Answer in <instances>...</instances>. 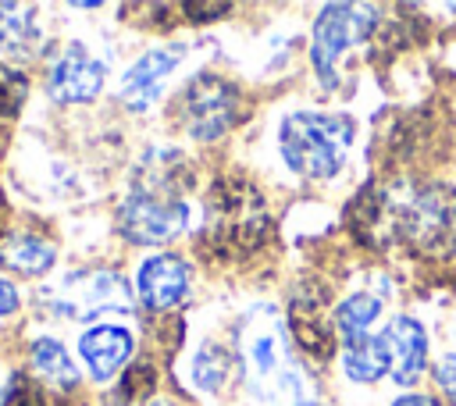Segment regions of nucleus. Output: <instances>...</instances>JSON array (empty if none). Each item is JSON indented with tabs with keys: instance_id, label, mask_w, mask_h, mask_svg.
I'll use <instances>...</instances> for the list:
<instances>
[{
	"instance_id": "nucleus-1",
	"label": "nucleus",
	"mask_w": 456,
	"mask_h": 406,
	"mask_svg": "<svg viewBox=\"0 0 456 406\" xmlns=\"http://www.w3.org/2000/svg\"><path fill=\"white\" fill-rule=\"evenodd\" d=\"M185 160L175 150H153L139 160L128 196L118 207V228L135 246H164L185 231L189 203L182 196Z\"/></svg>"
},
{
	"instance_id": "nucleus-2",
	"label": "nucleus",
	"mask_w": 456,
	"mask_h": 406,
	"mask_svg": "<svg viewBox=\"0 0 456 406\" xmlns=\"http://www.w3.org/2000/svg\"><path fill=\"white\" fill-rule=\"evenodd\" d=\"M239 370L246 388L271 406H314L303 367L289 353L285 328L271 306H253L239 324Z\"/></svg>"
},
{
	"instance_id": "nucleus-3",
	"label": "nucleus",
	"mask_w": 456,
	"mask_h": 406,
	"mask_svg": "<svg viewBox=\"0 0 456 406\" xmlns=\"http://www.w3.org/2000/svg\"><path fill=\"white\" fill-rule=\"evenodd\" d=\"M271 239V214L264 196L239 175H224L207 192L203 231L196 249L214 264H239L260 253Z\"/></svg>"
},
{
	"instance_id": "nucleus-4",
	"label": "nucleus",
	"mask_w": 456,
	"mask_h": 406,
	"mask_svg": "<svg viewBox=\"0 0 456 406\" xmlns=\"http://www.w3.org/2000/svg\"><path fill=\"white\" fill-rule=\"evenodd\" d=\"M356 125L346 114L324 110H292L278 128V146L285 164L310 182L335 178L349 157Z\"/></svg>"
},
{
	"instance_id": "nucleus-5",
	"label": "nucleus",
	"mask_w": 456,
	"mask_h": 406,
	"mask_svg": "<svg viewBox=\"0 0 456 406\" xmlns=\"http://www.w3.org/2000/svg\"><path fill=\"white\" fill-rule=\"evenodd\" d=\"M171 118L178 128L200 142L224 135L242 118V93L217 71H196L175 96Z\"/></svg>"
},
{
	"instance_id": "nucleus-6",
	"label": "nucleus",
	"mask_w": 456,
	"mask_h": 406,
	"mask_svg": "<svg viewBox=\"0 0 456 406\" xmlns=\"http://www.w3.org/2000/svg\"><path fill=\"white\" fill-rule=\"evenodd\" d=\"M395 235L424 253V256H449L456 253V189L445 182H431L413 189V196L392 210Z\"/></svg>"
},
{
	"instance_id": "nucleus-7",
	"label": "nucleus",
	"mask_w": 456,
	"mask_h": 406,
	"mask_svg": "<svg viewBox=\"0 0 456 406\" xmlns=\"http://www.w3.org/2000/svg\"><path fill=\"white\" fill-rule=\"evenodd\" d=\"M50 310L71 321L132 310V285L114 271H75L50 288Z\"/></svg>"
},
{
	"instance_id": "nucleus-8",
	"label": "nucleus",
	"mask_w": 456,
	"mask_h": 406,
	"mask_svg": "<svg viewBox=\"0 0 456 406\" xmlns=\"http://www.w3.org/2000/svg\"><path fill=\"white\" fill-rule=\"evenodd\" d=\"M374 7H356V4H328L321 7L317 21H314V43H310V57L314 68L321 75L324 85L335 82V68L342 61V53L356 43H363L374 28Z\"/></svg>"
},
{
	"instance_id": "nucleus-9",
	"label": "nucleus",
	"mask_w": 456,
	"mask_h": 406,
	"mask_svg": "<svg viewBox=\"0 0 456 406\" xmlns=\"http://www.w3.org/2000/svg\"><path fill=\"white\" fill-rule=\"evenodd\" d=\"M289 331L299 345V353L314 363H328L335 353V313L328 310V288L317 281H306L296 288L289 303Z\"/></svg>"
},
{
	"instance_id": "nucleus-10",
	"label": "nucleus",
	"mask_w": 456,
	"mask_h": 406,
	"mask_svg": "<svg viewBox=\"0 0 456 406\" xmlns=\"http://www.w3.org/2000/svg\"><path fill=\"white\" fill-rule=\"evenodd\" d=\"M103 75L107 64L86 43H68L46 71V93L53 103H89L100 96Z\"/></svg>"
},
{
	"instance_id": "nucleus-11",
	"label": "nucleus",
	"mask_w": 456,
	"mask_h": 406,
	"mask_svg": "<svg viewBox=\"0 0 456 406\" xmlns=\"http://www.w3.org/2000/svg\"><path fill=\"white\" fill-rule=\"evenodd\" d=\"M185 57V46H153L146 50L135 64H128V71L121 75V89H118V100L128 107V110H150L160 96V85L164 78L178 68V61Z\"/></svg>"
},
{
	"instance_id": "nucleus-12",
	"label": "nucleus",
	"mask_w": 456,
	"mask_h": 406,
	"mask_svg": "<svg viewBox=\"0 0 456 406\" xmlns=\"http://www.w3.org/2000/svg\"><path fill=\"white\" fill-rule=\"evenodd\" d=\"M378 335H381V345H385L388 378L399 381V385H413L428 367V335H424L420 321L399 313Z\"/></svg>"
},
{
	"instance_id": "nucleus-13",
	"label": "nucleus",
	"mask_w": 456,
	"mask_h": 406,
	"mask_svg": "<svg viewBox=\"0 0 456 406\" xmlns=\"http://www.w3.org/2000/svg\"><path fill=\"white\" fill-rule=\"evenodd\" d=\"M189 264L178 253H157L139 267V299L150 310H175L189 292Z\"/></svg>"
},
{
	"instance_id": "nucleus-14",
	"label": "nucleus",
	"mask_w": 456,
	"mask_h": 406,
	"mask_svg": "<svg viewBox=\"0 0 456 406\" xmlns=\"http://www.w3.org/2000/svg\"><path fill=\"white\" fill-rule=\"evenodd\" d=\"M78 353L96 381L114 378L132 356V331L121 324H93L78 338Z\"/></svg>"
},
{
	"instance_id": "nucleus-15",
	"label": "nucleus",
	"mask_w": 456,
	"mask_h": 406,
	"mask_svg": "<svg viewBox=\"0 0 456 406\" xmlns=\"http://www.w3.org/2000/svg\"><path fill=\"white\" fill-rule=\"evenodd\" d=\"M28 370H32V378H36L39 385H46L50 392H75V388H78L75 360H71L68 349H64L57 338H50V335H43V338L32 342V349H28Z\"/></svg>"
},
{
	"instance_id": "nucleus-16",
	"label": "nucleus",
	"mask_w": 456,
	"mask_h": 406,
	"mask_svg": "<svg viewBox=\"0 0 456 406\" xmlns=\"http://www.w3.org/2000/svg\"><path fill=\"white\" fill-rule=\"evenodd\" d=\"M53 260H57L53 242H46V239H39V235L21 231V235H7V239L0 242V267L11 271V274L39 278V274H46V271L53 267Z\"/></svg>"
},
{
	"instance_id": "nucleus-17",
	"label": "nucleus",
	"mask_w": 456,
	"mask_h": 406,
	"mask_svg": "<svg viewBox=\"0 0 456 406\" xmlns=\"http://www.w3.org/2000/svg\"><path fill=\"white\" fill-rule=\"evenodd\" d=\"M342 370L349 381L356 385H374L381 374H388V360H385V345L381 335H363L342 345Z\"/></svg>"
},
{
	"instance_id": "nucleus-18",
	"label": "nucleus",
	"mask_w": 456,
	"mask_h": 406,
	"mask_svg": "<svg viewBox=\"0 0 456 406\" xmlns=\"http://www.w3.org/2000/svg\"><path fill=\"white\" fill-rule=\"evenodd\" d=\"M39 43L36 7L0 4V50L4 53H28Z\"/></svg>"
},
{
	"instance_id": "nucleus-19",
	"label": "nucleus",
	"mask_w": 456,
	"mask_h": 406,
	"mask_svg": "<svg viewBox=\"0 0 456 406\" xmlns=\"http://www.w3.org/2000/svg\"><path fill=\"white\" fill-rule=\"evenodd\" d=\"M235 353H228L221 342H207L196 356H192V385L203 392H221L232 381L235 370Z\"/></svg>"
},
{
	"instance_id": "nucleus-20",
	"label": "nucleus",
	"mask_w": 456,
	"mask_h": 406,
	"mask_svg": "<svg viewBox=\"0 0 456 406\" xmlns=\"http://www.w3.org/2000/svg\"><path fill=\"white\" fill-rule=\"evenodd\" d=\"M378 313H381V299L370 296V292H353L349 299H342L338 310H335V328H338L342 342L370 335L367 328L378 321Z\"/></svg>"
},
{
	"instance_id": "nucleus-21",
	"label": "nucleus",
	"mask_w": 456,
	"mask_h": 406,
	"mask_svg": "<svg viewBox=\"0 0 456 406\" xmlns=\"http://www.w3.org/2000/svg\"><path fill=\"white\" fill-rule=\"evenodd\" d=\"M28 100V78L18 68L0 64V118H14Z\"/></svg>"
},
{
	"instance_id": "nucleus-22",
	"label": "nucleus",
	"mask_w": 456,
	"mask_h": 406,
	"mask_svg": "<svg viewBox=\"0 0 456 406\" xmlns=\"http://www.w3.org/2000/svg\"><path fill=\"white\" fill-rule=\"evenodd\" d=\"M150 388H157V370H153V363H146V360H139V363H132L128 367V374L121 378V385H118V406H125V402H135V399H142Z\"/></svg>"
},
{
	"instance_id": "nucleus-23",
	"label": "nucleus",
	"mask_w": 456,
	"mask_h": 406,
	"mask_svg": "<svg viewBox=\"0 0 456 406\" xmlns=\"http://www.w3.org/2000/svg\"><path fill=\"white\" fill-rule=\"evenodd\" d=\"M0 406H46V399H43V385H39L32 374H11Z\"/></svg>"
},
{
	"instance_id": "nucleus-24",
	"label": "nucleus",
	"mask_w": 456,
	"mask_h": 406,
	"mask_svg": "<svg viewBox=\"0 0 456 406\" xmlns=\"http://www.w3.org/2000/svg\"><path fill=\"white\" fill-rule=\"evenodd\" d=\"M435 378H438L442 395L456 402V353H449V356H442V360L435 363Z\"/></svg>"
},
{
	"instance_id": "nucleus-25",
	"label": "nucleus",
	"mask_w": 456,
	"mask_h": 406,
	"mask_svg": "<svg viewBox=\"0 0 456 406\" xmlns=\"http://www.w3.org/2000/svg\"><path fill=\"white\" fill-rule=\"evenodd\" d=\"M232 7L228 4H185L182 7V14L189 18V21H214L217 14H228Z\"/></svg>"
},
{
	"instance_id": "nucleus-26",
	"label": "nucleus",
	"mask_w": 456,
	"mask_h": 406,
	"mask_svg": "<svg viewBox=\"0 0 456 406\" xmlns=\"http://www.w3.org/2000/svg\"><path fill=\"white\" fill-rule=\"evenodd\" d=\"M14 310H18V288L14 281L0 278V313H14Z\"/></svg>"
},
{
	"instance_id": "nucleus-27",
	"label": "nucleus",
	"mask_w": 456,
	"mask_h": 406,
	"mask_svg": "<svg viewBox=\"0 0 456 406\" xmlns=\"http://www.w3.org/2000/svg\"><path fill=\"white\" fill-rule=\"evenodd\" d=\"M392 406H442V399L424 395V392H410V395H399Z\"/></svg>"
}]
</instances>
